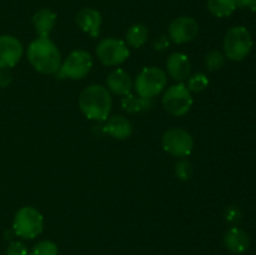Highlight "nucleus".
<instances>
[{"mask_svg": "<svg viewBox=\"0 0 256 255\" xmlns=\"http://www.w3.org/2000/svg\"><path fill=\"white\" fill-rule=\"evenodd\" d=\"M104 132L116 140H125L132 136V124L122 115H114L106 120Z\"/></svg>", "mask_w": 256, "mask_h": 255, "instance_id": "obj_16", "label": "nucleus"}, {"mask_svg": "<svg viewBox=\"0 0 256 255\" xmlns=\"http://www.w3.org/2000/svg\"><path fill=\"white\" fill-rule=\"evenodd\" d=\"M12 82V74L8 69H0V88H6Z\"/></svg>", "mask_w": 256, "mask_h": 255, "instance_id": "obj_27", "label": "nucleus"}, {"mask_svg": "<svg viewBox=\"0 0 256 255\" xmlns=\"http://www.w3.org/2000/svg\"><path fill=\"white\" fill-rule=\"evenodd\" d=\"M162 106L174 116H184L192 106V95L184 82H176L165 90L162 95Z\"/></svg>", "mask_w": 256, "mask_h": 255, "instance_id": "obj_6", "label": "nucleus"}, {"mask_svg": "<svg viewBox=\"0 0 256 255\" xmlns=\"http://www.w3.org/2000/svg\"><path fill=\"white\" fill-rule=\"evenodd\" d=\"M5 255H29L28 248L22 242H12L6 248Z\"/></svg>", "mask_w": 256, "mask_h": 255, "instance_id": "obj_26", "label": "nucleus"}, {"mask_svg": "<svg viewBox=\"0 0 256 255\" xmlns=\"http://www.w3.org/2000/svg\"><path fill=\"white\" fill-rule=\"evenodd\" d=\"M224 216L228 222H230V224H236V222H239L240 219H242V212H240L239 208L235 206V205H230V206H228L226 209H225Z\"/></svg>", "mask_w": 256, "mask_h": 255, "instance_id": "obj_25", "label": "nucleus"}, {"mask_svg": "<svg viewBox=\"0 0 256 255\" xmlns=\"http://www.w3.org/2000/svg\"><path fill=\"white\" fill-rule=\"evenodd\" d=\"M224 245L235 254H242L250 246V238L246 232L236 226L230 228L224 235Z\"/></svg>", "mask_w": 256, "mask_h": 255, "instance_id": "obj_15", "label": "nucleus"}, {"mask_svg": "<svg viewBox=\"0 0 256 255\" xmlns=\"http://www.w3.org/2000/svg\"><path fill=\"white\" fill-rule=\"evenodd\" d=\"M44 229V216L34 206H22L15 214L12 230L22 239L32 240L39 236Z\"/></svg>", "mask_w": 256, "mask_h": 255, "instance_id": "obj_4", "label": "nucleus"}, {"mask_svg": "<svg viewBox=\"0 0 256 255\" xmlns=\"http://www.w3.org/2000/svg\"><path fill=\"white\" fill-rule=\"evenodd\" d=\"M192 174H194V168H192V162L189 160L182 159L175 164V176L179 180H182V182H186V180L192 179Z\"/></svg>", "mask_w": 256, "mask_h": 255, "instance_id": "obj_24", "label": "nucleus"}, {"mask_svg": "<svg viewBox=\"0 0 256 255\" xmlns=\"http://www.w3.org/2000/svg\"><path fill=\"white\" fill-rule=\"evenodd\" d=\"M249 8L256 12V0H249Z\"/></svg>", "mask_w": 256, "mask_h": 255, "instance_id": "obj_30", "label": "nucleus"}, {"mask_svg": "<svg viewBox=\"0 0 256 255\" xmlns=\"http://www.w3.org/2000/svg\"><path fill=\"white\" fill-rule=\"evenodd\" d=\"M224 64L225 55L224 52H219V50H212V52H208L206 56H205V66L210 72H216V70L222 69Z\"/></svg>", "mask_w": 256, "mask_h": 255, "instance_id": "obj_22", "label": "nucleus"}, {"mask_svg": "<svg viewBox=\"0 0 256 255\" xmlns=\"http://www.w3.org/2000/svg\"><path fill=\"white\" fill-rule=\"evenodd\" d=\"M252 49V38L245 26H232L226 32L222 42L225 58L232 62H242Z\"/></svg>", "mask_w": 256, "mask_h": 255, "instance_id": "obj_3", "label": "nucleus"}, {"mask_svg": "<svg viewBox=\"0 0 256 255\" xmlns=\"http://www.w3.org/2000/svg\"><path fill=\"white\" fill-rule=\"evenodd\" d=\"M112 94L102 85H89L79 95L80 112L89 120L106 122L112 112Z\"/></svg>", "mask_w": 256, "mask_h": 255, "instance_id": "obj_2", "label": "nucleus"}, {"mask_svg": "<svg viewBox=\"0 0 256 255\" xmlns=\"http://www.w3.org/2000/svg\"><path fill=\"white\" fill-rule=\"evenodd\" d=\"M185 85L190 92H202L209 85V79L204 72H195L188 78V82Z\"/></svg>", "mask_w": 256, "mask_h": 255, "instance_id": "obj_21", "label": "nucleus"}, {"mask_svg": "<svg viewBox=\"0 0 256 255\" xmlns=\"http://www.w3.org/2000/svg\"><path fill=\"white\" fill-rule=\"evenodd\" d=\"M148 38H149V30L144 24H140V22L132 24L125 32V42L128 46L134 48V49L144 46L145 42H148Z\"/></svg>", "mask_w": 256, "mask_h": 255, "instance_id": "obj_18", "label": "nucleus"}, {"mask_svg": "<svg viewBox=\"0 0 256 255\" xmlns=\"http://www.w3.org/2000/svg\"><path fill=\"white\" fill-rule=\"evenodd\" d=\"M96 56L105 66H116L130 56L126 42L118 38H105L96 45Z\"/></svg>", "mask_w": 256, "mask_h": 255, "instance_id": "obj_8", "label": "nucleus"}, {"mask_svg": "<svg viewBox=\"0 0 256 255\" xmlns=\"http://www.w3.org/2000/svg\"><path fill=\"white\" fill-rule=\"evenodd\" d=\"M169 39L175 44H186L192 42L199 34V24L194 18H175L169 25Z\"/></svg>", "mask_w": 256, "mask_h": 255, "instance_id": "obj_10", "label": "nucleus"}, {"mask_svg": "<svg viewBox=\"0 0 256 255\" xmlns=\"http://www.w3.org/2000/svg\"><path fill=\"white\" fill-rule=\"evenodd\" d=\"M208 10L216 18H228L235 12L236 5L234 0H208Z\"/></svg>", "mask_w": 256, "mask_h": 255, "instance_id": "obj_20", "label": "nucleus"}, {"mask_svg": "<svg viewBox=\"0 0 256 255\" xmlns=\"http://www.w3.org/2000/svg\"><path fill=\"white\" fill-rule=\"evenodd\" d=\"M152 99H146V98H142L139 95L128 94L122 99V108L129 114L146 112V110L152 109Z\"/></svg>", "mask_w": 256, "mask_h": 255, "instance_id": "obj_19", "label": "nucleus"}, {"mask_svg": "<svg viewBox=\"0 0 256 255\" xmlns=\"http://www.w3.org/2000/svg\"><path fill=\"white\" fill-rule=\"evenodd\" d=\"M162 149L168 154L176 158H186L194 149V139L188 130L182 128H172L166 130L162 139Z\"/></svg>", "mask_w": 256, "mask_h": 255, "instance_id": "obj_7", "label": "nucleus"}, {"mask_svg": "<svg viewBox=\"0 0 256 255\" xmlns=\"http://www.w3.org/2000/svg\"><path fill=\"white\" fill-rule=\"evenodd\" d=\"M75 22L82 32L89 34L92 38H95L100 32L102 18V14L94 8H82L78 12Z\"/></svg>", "mask_w": 256, "mask_h": 255, "instance_id": "obj_13", "label": "nucleus"}, {"mask_svg": "<svg viewBox=\"0 0 256 255\" xmlns=\"http://www.w3.org/2000/svg\"><path fill=\"white\" fill-rule=\"evenodd\" d=\"M166 72L172 79L184 82L192 75V62L184 52H172L166 60Z\"/></svg>", "mask_w": 256, "mask_h": 255, "instance_id": "obj_12", "label": "nucleus"}, {"mask_svg": "<svg viewBox=\"0 0 256 255\" xmlns=\"http://www.w3.org/2000/svg\"><path fill=\"white\" fill-rule=\"evenodd\" d=\"M58 16L52 9H44L38 10L32 16V26H34L35 32H36L38 36L48 38L52 30L54 29L55 24H56Z\"/></svg>", "mask_w": 256, "mask_h": 255, "instance_id": "obj_17", "label": "nucleus"}, {"mask_svg": "<svg viewBox=\"0 0 256 255\" xmlns=\"http://www.w3.org/2000/svg\"><path fill=\"white\" fill-rule=\"evenodd\" d=\"M236 8L240 9H245V8H249V0H234Z\"/></svg>", "mask_w": 256, "mask_h": 255, "instance_id": "obj_29", "label": "nucleus"}, {"mask_svg": "<svg viewBox=\"0 0 256 255\" xmlns=\"http://www.w3.org/2000/svg\"><path fill=\"white\" fill-rule=\"evenodd\" d=\"M106 88L112 94L125 96L130 94L134 88L132 76L124 69H115L108 75L106 78Z\"/></svg>", "mask_w": 256, "mask_h": 255, "instance_id": "obj_14", "label": "nucleus"}, {"mask_svg": "<svg viewBox=\"0 0 256 255\" xmlns=\"http://www.w3.org/2000/svg\"><path fill=\"white\" fill-rule=\"evenodd\" d=\"M29 255H59V249L52 240H42L34 245Z\"/></svg>", "mask_w": 256, "mask_h": 255, "instance_id": "obj_23", "label": "nucleus"}, {"mask_svg": "<svg viewBox=\"0 0 256 255\" xmlns=\"http://www.w3.org/2000/svg\"><path fill=\"white\" fill-rule=\"evenodd\" d=\"M92 68V58L85 50H74L62 62L59 72L62 76L72 80L84 79Z\"/></svg>", "mask_w": 256, "mask_h": 255, "instance_id": "obj_9", "label": "nucleus"}, {"mask_svg": "<svg viewBox=\"0 0 256 255\" xmlns=\"http://www.w3.org/2000/svg\"><path fill=\"white\" fill-rule=\"evenodd\" d=\"M28 60L36 72L45 75L56 74L62 66V54L49 36H38L28 46Z\"/></svg>", "mask_w": 256, "mask_h": 255, "instance_id": "obj_1", "label": "nucleus"}, {"mask_svg": "<svg viewBox=\"0 0 256 255\" xmlns=\"http://www.w3.org/2000/svg\"><path fill=\"white\" fill-rule=\"evenodd\" d=\"M24 48L12 35H0V69H9L20 62Z\"/></svg>", "mask_w": 256, "mask_h": 255, "instance_id": "obj_11", "label": "nucleus"}, {"mask_svg": "<svg viewBox=\"0 0 256 255\" xmlns=\"http://www.w3.org/2000/svg\"><path fill=\"white\" fill-rule=\"evenodd\" d=\"M169 46V40L165 36L158 38V40H155V49L156 50H164Z\"/></svg>", "mask_w": 256, "mask_h": 255, "instance_id": "obj_28", "label": "nucleus"}, {"mask_svg": "<svg viewBox=\"0 0 256 255\" xmlns=\"http://www.w3.org/2000/svg\"><path fill=\"white\" fill-rule=\"evenodd\" d=\"M168 85L166 72L158 66H146L136 75L134 89L139 96L152 99L165 90Z\"/></svg>", "mask_w": 256, "mask_h": 255, "instance_id": "obj_5", "label": "nucleus"}]
</instances>
